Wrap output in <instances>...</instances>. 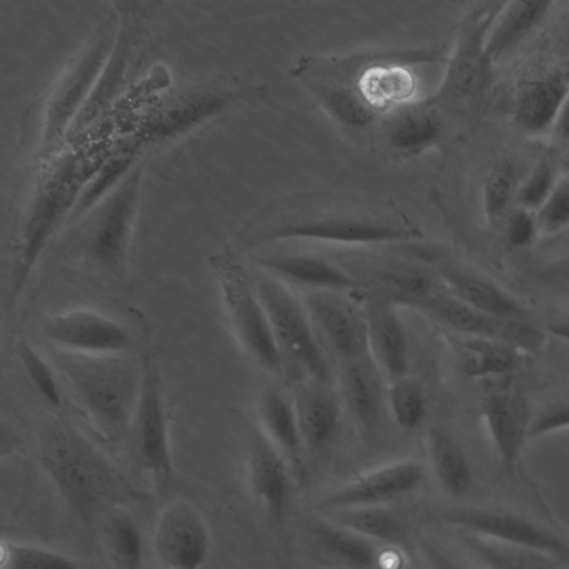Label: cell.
<instances>
[{"instance_id":"1","label":"cell","mask_w":569,"mask_h":569,"mask_svg":"<svg viewBox=\"0 0 569 569\" xmlns=\"http://www.w3.org/2000/svg\"><path fill=\"white\" fill-rule=\"evenodd\" d=\"M422 238L420 226L395 201L329 191L278 198L242 233L244 244L250 248L287 242L358 248L408 243Z\"/></svg>"},{"instance_id":"2","label":"cell","mask_w":569,"mask_h":569,"mask_svg":"<svg viewBox=\"0 0 569 569\" xmlns=\"http://www.w3.org/2000/svg\"><path fill=\"white\" fill-rule=\"evenodd\" d=\"M443 56L441 48L430 46L303 54L289 73L337 123L370 132L389 107L412 98V69L442 61Z\"/></svg>"},{"instance_id":"3","label":"cell","mask_w":569,"mask_h":569,"mask_svg":"<svg viewBox=\"0 0 569 569\" xmlns=\"http://www.w3.org/2000/svg\"><path fill=\"white\" fill-rule=\"evenodd\" d=\"M80 140L81 143L70 142L68 148L42 161L20 224L19 249L6 298L7 310L20 299L44 249L62 223L69 220L80 196L108 156L111 139L107 136Z\"/></svg>"},{"instance_id":"4","label":"cell","mask_w":569,"mask_h":569,"mask_svg":"<svg viewBox=\"0 0 569 569\" xmlns=\"http://www.w3.org/2000/svg\"><path fill=\"white\" fill-rule=\"evenodd\" d=\"M37 460L69 511L90 521L124 479L111 460L74 425L52 419L42 429Z\"/></svg>"},{"instance_id":"5","label":"cell","mask_w":569,"mask_h":569,"mask_svg":"<svg viewBox=\"0 0 569 569\" xmlns=\"http://www.w3.org/2000/svg\"><path fill=\"white\" fill-rule=\"evenodd\" d=\"M58 375L109 442L129 437L138 402L143 363L129 355L83 356L52 350Z\"/></svg>"},{"instance_id":"6","label":"cell","mask_w":569,"mask_h":569,"mask_svg":"<svg viewBox=\"0 0 569 569\" xmlns=\"http://www.w3.org/2000/svg\"><path fill=\"white\" fill-rule=\"evenodd\" d=\"M117 28L118 14L113 10L40 106L30 111L27 138L33 141L31 146L41 162L63 149L70 128L92 92L113 46Z\"/></svg>"},{"instance_id":"7","label":"cell","mask_w":569,"mask_h":569,"mask_svg":"<svg viewBox=\"0 0 569 569\" xmlns=\"http://www.w3.org/2000/svg\"><path fill=\"white\" fill-rule=\"evenodd\" d=\"M144 164H136L83 216L64 243L71 257L106 276H124Z\"/></svg>"},{"instance_id":"8","label":"cell","mask_w":569,"mask_h":569,"mask_svg":"<svg viewBox=\"0 0 569 569\" xmlns=\"http://www.w3.org/2000/svg\"><path fill=\"white\" fill-rule=\"evenodd\" d=\"M262 90L234 78L178 89L160 98L122 137L143 158L149 148L167 143L231 107L259 98Z\"/></svg>"},{"instance_id":"9","label":"cell","mask_w":569,"mask_h":569,"mask_svg":"<svg viewBox=\"0 0 569 569\" xmlns=\"http://www.w3.org/2000/svg\"><path fill=\"white\" fill-rule=\"evenodd\" d=\"M253 286L266 308L271 328L283 357L301 373V379L332 382L328 355L322 348L307 309L288 284L259 270Z\"/></svg>"},{"instance_id":"10","label":"cell","mask_w":569,"mask_h":569,"mask_svg":"<svg viewBox=\"0 0 569 569\" xmlns=\"http://www.w3.org/2000/svg\"><path fill=\"white\" fill-rule=\"evenodd\" d=\"M213 264L226 315L236 339L257 366L264 371L279 373L286 363L252 279L229 258L220 256Z\"/></svg>"},{"instance_id":"11","label":"cell","mask_w":569,"mask_h":569,"mask_svg":"<svg viewBox=\"0 0 569 569\" xmlns=\"http://www.w3.org/2000/svg\"><path fill=\"white\" fill-rule=\"evenodd\" d=\"M495 11H471L462 21L445 73L430 100L449 120V114L462 110L489 86L493 63L486 51V33Z\"/></svg>"},{"instance_id":"12","label":"cell","mask_w":569,"mask_h":569,"mask_svg":"<svg viewBox=\"0 0 569 569\" xmlns=\"http://www.w3.org/2000/svg\"><path fill=\"white\" fill-rule=\"evenodd\" d=\"M142 363L141 389L129 437L133 441L143 472L152 486L162 491L173 477L169 416L158 361L147 355L142 358Z\"/></svg>"},{"instance_id":"13","label":"cell","mask_w":569,"mask_h":569,"mask_svg":"<svg viewBox=\"0 0 569 569\" xmlns=\"http://www.w3.org/2000/svg\"><path fill=\"white\" fill-rule=\"evenodd\" d=\"M430 521L495 542L539 550L569 565V540L510 510L487 507L446 508L428 515Z\"/></svg>"},{"instance_id":"14","label":"cell","mask_w":569,"mask_h":569,"mask_svg":"<svg viewBox=\"0 0 569 569\" xmlns=\"http://www.w3.org/2000/svg\"><path fill=\"white\" fill-rule=\"evenodd\" d=\"M118 28L96 86L72 123L67 139H78L104 116L121 91L147 36V14L136 2H116Z\"/></svg>"},{"instance_id":"15","label":"cell","mask_w":569,"mask_h":569,"mask_svg":"<svg viewBox=\"0 0 569 569\" xmlns=\"http://www.w3.org/2000/svg\"><path fill=\"white\" fill-rule=\"evenodd\" d=\"M448 121L429 96L410 98L379 117L370 130L371 142L393 160H410L443 142Z\"/></svg>"},{"instance_id":"16","label":"cell","mask_w":569,"mask_h":569,"mask_svg":"<svg viewBox=\"0 0 569 569\" xmlns=\"http://www.w3.org/2000/svg\"><path fill=\"white\" fill-rule=\"evenodd\" d=\"M445 330L515 346L520 351L536 352L545 335L529 320L499 318L482 312L447 291L440 283L415 307Z\"/></svg>"},{"instance_id":"17","label":"cell","mask_w":569,"mask_h":569,"mask_svg":"<svg viewBox=\"0 0 569 569\" xmlns=\"http://www.w3.org/2000/svg\"><path fill=\"white\" fill-rule=\"evenodd\" d=\"M152 549L164 569H203L211 549L209 523L190 500L176 498L157 515Z\"/></svg>"},{"instance_id":"18","label":"cell","mask_w":569,"mask_h":569,"mask_svg":"<svg viewBox=\"0 0 569 569\" xmlns=\"http://www.w3.org/2000/svg\"><path fill=\"white\" fill-rule=\"evenodd\" d=\"M41 330L53 349L83 356L129 355L136 341L126 325L91 308L54 312Z\"/></svg>"},{"instance_id":"19","label":"cell","mask_w":569,"mask_h":569,"mask_svg":"<svg viewBox=\"0 0 569 569\" xmlns=\"http://www.w3.org/2000/svg\"><path fill=\"white\" fill-rule=\"evenodd\" d=\"M301 300L322 348L337 363L370 355L362 300L335 290L305 291Z\"/></svg>"},{"instance_id":"20","label":"cell","mask_w":569,"mask_h":569,"mask_svg":"<svg viewBox=\"0 0 569 569\" xmlns=\"http://www.w3.org/2000/svg\"><path fill=\"white\" fill-rule=\"evenodd\" d=\"M306 531L316 557L335 569H406V550L377 542L330 518L309 519Z\"/></svg>"},{"instance_id":"21","label":"cell","mask_w":569,"mask_h":569,"mask_svg":"<svg viewBox=\"0 0 569 569\" xmlns=\"http://www.w3.org/2000/svg\"><path fill=\"white\" fill-rule=\"evenodd\" d=\"M427 481L426 467L402 459L375 468L323 496L317 503L325 511L389 507L419 491Z\"/></svg>"},{"instance_id":"22","label":"cell","mask_w":569,"mask_h":569,"mask_svg":"<svg viewBox=\"0 0 569 569\" xmlns=\"http://www.w3.org/2000/svg\"><path fill=\"white\" fill-rule=\"evenodd\" d=\"M509 377L496 383L485 381L487 388L480 409L500 466L506 475L513 476L528 439L532 413L526 395L507 380Z\"/></svg>"},{"instance_id":"23","label":"cell","mask_w":569,"mask_h":569,"mask_svg":"<svg viewBox=\"0 0 569 569\" xmlns=\"http://www.w3.org/2000/svg\"><path fill=\"white\" fill-rule=\"evenodd\" d=\"M246 482L251 498L276 523L282 525L291 495L288 466L277 447L262 432L249 440Z\"/></svg>"},{"instance_id":"24","label":"cell","mask_w":569,"mask_h":569,"mask_svg":"<svg viewBox=\"0 0 569 569\" xmlns=\"http://www.w3.org/2000/svg\"><path fill=\"white\" fill-rule=\"evenodd\" d=\"M256 264L284 283L309 290L361 291L356 278L340 264L317 253L273 251L259 254Z\"/></svg>"},{"instance_id":"25","label":"cell","mask_w":569,"mask_h":569,"mask_svg":"<svg viewBox=\"0 0 569 569\" xmlns=\"http://www.w3.org/2000/svg\"><path fill=\"white\" fill-rule=\"evenodd\" d=\"M291 401L305 450L316 452L335 439L341 417V399L332 382L300 379Z\"/></svg>"},{"instance_id":"26","label":"cell","mask_w":569,"mask_h":569,"mask_svg":"<svg viewBox=\"0 0 569 569\" xmlns=\"http://www.w3.org/2000/svg\"><path fill=\"white\" fill-rule=\"evenodd\" d=\"M337 390L342 407L363 428L375 427L387 409V377L371 355L338 363Z\"/></svg>"},{"instance_id":"27","label":"cell","mask_w":569,"mask_h":569,"mask_svg":"<svg viewBox=\"0 0 569 569\" xmlns=\"http://www.w3.org/2000/svg\"><path fill=\"white\" fill-rule=\"evenodd\" d=\"M369 352L388 380L407 375L409 342L399 307L383 298L363 295Z\"/></svg>"},{"instance_id":"28","label":"cell","mask_w":569,"mask_h":569,"mask_svg":"<svg viewBox=\"0 0 569 569\" xmlns=\"http://www.w3.org/2000/svg\"><path fill=\"white\" fill-rule=\"evenodd\" d=\"M361 291L383 298L398 307L415 308L439 283L425 266L411 261H385L360 267L351 273Z\"/></svg>"},{"instance_id":"29","label":"cell","mask_w":569,"mask_h":569,"mask_svg":"<svg viewBox=\"0 0 569 569\" xmlns=\"http://www.w3.org/2000/svg\"><path fill=\"white\" fill-rule=\"evenodd\" d=\"M436 276L447 291L482 312L505 319L528 320L527 309L515 297L477 271L441 262Z\"/></svg>"},{"instance_id":"30","label":"cell","mask_w":569,"mask_h":569,"mask_svg":"<svg viewBox=\"0 0 569 569\" xmlns=\"http://www.w3.org/2000/svg\"><path fill=\"white\" fill-rule=\"evenodd\" d=\"M568 90L569 80L563 71L525 79L515 92L511 111L515 126L530 136L551 130Z\"/></svg>"},{"instance_id":"31","label":"cell","mask_w":569,"mask_h":569,"mask_svg":"<svg viewBox=\"0 0 569 569\" xmlns=\"http://www.w3.org/2000/svg\"><path fill=\"white\" fill-rule=\"evenodd\" d=\"M458 369L467 377L491 380L511 376L520 366V350L512 345L445 331Z\"/></svg>"},{"instance_id":"32","label":"cell","mask_w":569,"mask_h":569,"mask_svg":"<svg viewBox=\"0 0 569 569\" xmlns=\"http://www.w3.org/2000/svg\"><path fill=\"white\" fill-rule=\"evenodd\" d=\"M550 1H510L497 9L486 33V51L495 63L512 51L547 16Z\"/></svg>"},{"instance_id":"33","label":"cell","mask_w":569,"mask_h":569,"mask_svg":"<svg viewBox=\"0 0 569 569\" xmlns=\"http://www.w3.org/2000/svg\"><path fill=\"white\" fill-rule=\"evenodd\" d=\"M426 440L430 466L441 490L456 499L468 496L473 487V472L459 442L440 426L430 427Z\"/></svg>"},{"instance_id":"34","label":"cell","mask_w":569,"mask_h":569,"mask_svg":"<svg viewBox=\"0 0 569 569\" xmlns=\"http://www.w3.org/2000/svg\"><path fill=\"white\" fill-rule=\"evenodd\" d=\"M261 432L288 457L299 459L305 450L291 399L272 387L264 388L258 400Z\"/></svg>"},{"instance_id":"35","label":"cell","mask_w":569,"mask_h":569,"mask_svg":"<svg viewBox=\"0 0 569 569\" xmlns=\"http://www.w3.org/2000/svg\"><path fill=\"white\" fill-rule=\"evenodd\" d=\"M100 541L109 561L117 569L144 568V540L136 519L124 509L113 508L106 515Z\"/></svg>"},{"instance_id":"36","label":"cell","mask_w":569,"mask_h":569,"mask_svg":"<svg viewBox=\"0 0 569 569\" xmlns=\"http://www.w3.org/2000/svg\"><path fill=\"white\" fill-rule=\"evenodd\" d=\"M462 541L487 569H569L565 561L539 550L503 545L466 533Z\"/></svg>"},{"instance_id":"37","label":"cell","mask_w":569,"mask_h":569,"mask_svg":"<svg viewBox=\"0 0 569 569\" xmlns=\"http://www.w3.org/2000/svg\"><path fill=\"white\" fill-rule=\"evenodd\" d=\"M331 520L377 542L407 551L409 527L405 518L390 507H373L332 512Z\"/></svg>"},{"instance_id":"38","label":"cell","mask_w":569,"mask_h":569,"mask_svg":"<svg viewBox=\"0 0 569 569\" xmlns=\"http://www.w3.org/2000/svg\"><path fill=\"white\" fill-rule=\"evenodd\" d=\"M523 174L511 159H500L485 173L481 186V209L491 227H501L516 207V197Z\"/></svg>"},{"instance_id":"39","label":"cell","mask_w":569,"mask_h":569,"mask_svg":"<svg viewBox=\"0 0 569 569\" xmlns=\"http://www.w3.org/2000/svg\"><path fill=\"white\" fill-rule=\"evenodd\" d=\"M0 569H81V565L63 551L2 537Z\"/></svg>"},{"instance_id":"40","label":"cell","mask_w":569,"mask_h":569,"mask_svg":"<svg viewBox=\"0 0 569 569\" xmlns=\"http://www.w3.org/2000/svg\"><path fill=\"white\" fill-rule=\"evenodd\" d=\"M387 409L401 429H419L428 412L427 396L422 386L408 375L389 380Z\"/></svg>"},{"instance_id":"41","label":"cell","mask_w":569,"mask_h":569,"mask_svg":"<svg viewBox=\"0 0 569 569\" xmlns=\"http://www.w3.org/2000/svg\"><path fill=\"white\" fill-rule=\"evenodd\" d=\"M16 350L22 368L39 397L49 407L59 409L63 401L59 382L60 377L51 360H47L27 340H19Z\"/></svg>"},{"instance_id":"42","label":"cell","mask_w":569,"mask_h":569,"mask_svg":"<svg viewBox=\"0 0 569 569\" xmlns=\"http://www.w3.org/2000/svg\"><path fill=\"white\" fill-rule=\"evenodd\" d=\"M558 181L553 161L548 158L539 160L529 172L523 174L516 197V207L536 212Z\"/></svg>"},{"instance_id":"43","label":"cell","mask_w":569,"mask_h":569,"mask_svg":"<svg viewBox=\"0 0 569 569\" xmlns=\"http://www.w3.org/2000/svg\"><path fill=\"white\" fill-rule=\"evenodd\" d=\"M535 216L539 232L553 233L569 227V182L558 181Z\"/></svg>"},{"instance_id":"44","label":"cell","mask_w":569,"mask_h":569,"mask_svg":"<svg viewBox=\"0 0 569 569\" xmlns=\"http://www.w3.org/2000/svg\"><path fill=\"white\" fill-rule=\"evenodd\" d=\"M503 240L511 249L530 246L539 233L535 212L515 207L501 224Z\"/></svg>"},{"instance_id":"45","label":"cell","mask_w":569,"mask_h":569,"mask_svg":"<svg viewBox=\"0 0 569 569\" xmlns=\"http://www.w3.org/2000/svg\"><path fill=\"white\" fill-rule=\"evenodd\" d=\"M569 429V396L561 397L532 413L528 439Z\"/></svg>"},{"instance_id":"46","label":"cell","mask_w":569,"mask_h":569,"mask_svg":"<svg viewBox=\"0 0 569 569\" xmlns=\"http://www.w3.org/2000/svg\"><path fill=\"white\" fill-rule=\"evenodd\" d=\"M418 546L427 569H473L429 537L421 538Z\"/></svg>"},{"instance_id":"47","label":"cell","mask_w":569,"mask_h":569,"mask_svg":"<svg viewBox=\"0 0 569 569\" xmlns=\"http://www.w3.org/2000/svg\"><path fill=\"white\" fill-rule=\"evenodd\" d=\"M532 277L540 286L569 289V257L559 258L537 267Z\"/></svg>"},{"instance_id":"48","label":"cell","mask_w":569,"mask_h":569,"mask_svg":"<svg viewBox=\"0 0 569 569\" xmlns=\"http://www.w3.org/2000/svg\"><path fill=\"white\" fill-rule=\"evenodd\" d=\"M551 131L557 139L569 143V90L562 100Z\"/></svg>"},{"instance_id":"49","label":"cell","mask_w":569,"mask_h":569,"mask_svg":"<svg viewBox=\"0 0 569 569\" xmlns=\"http://www.w3.org/2000/svg\"><path fill=\"white\" fill-rule=\"evenodd\" d=\"M548 330L557 338L569 343V319L552 321L549 323Z\"/></svg>"},{"instance_id":"50","label":"cell","mask_w":569,"mask_h":569,"mask_svg":"<svg viewBox=\"0 0 569 569\" xmlns=\"http://www.w3.org/2000/svg\"><path fill=\"white\" fill-rule=\"evenodd\" d=\"M559 37L562 48L569 54V2L567 3L566 11L561 19Z\"/></svg>"},{"instance_id":"51","label":"cell","mask_w":569,"mask_h":569,"mask_svg":"<svg viewBox=\"0 0 569 569\" xmlns=\"http://www.w3.org/2000/svg\"><path fill=\"white\" fill-rule=\"evenodd\" d=\"M561 166H562L566 174L569 177V157H567L562 160Z\"/></svg>"},{"instance_id":"52","label":"cell","mask_w":569,"mask_h":569,"mask_svg":"<svg viewBox=\"0 0 569 569\" xmlns=\"http://www.w3.org/2000/svg\"><path fill=\"white\" fill-rule=\"evenodd\" d=\"M563 73L567 77V79L569 80V61H568L566 69L563 70Z\"/></svg>"}]
</instances>
